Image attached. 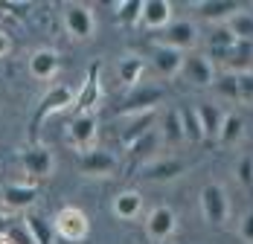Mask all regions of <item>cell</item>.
I'll return each instance as SVG.
<instances>
[{"instance_id": "obj_8", "label": "cell", "mask_w": 253, "mask_h": 244, "mask_svg": "<svg viewBox=\"0 0 253 244\" xmlns=\"http://www.w3.org/2000/svg\"><path fill=\"white\" fill-rule=\"evenodd\" d=\"M21 166L24 171L29 174V180L32 183H38V180H44L47 174H52V166H55V160H52V151L44 146H29L21 151Z\"/></svg>"}, {"instance_id": "obj_14", "label": "cell", "mask_w": 253, "mask_h": 244, "mask_svg": "<svg viewBox=\"0 0 253 244\" xmlns=\"http://www.w3.org/2000/svg\"><path fill=\"white\" fill-rule=\"evenodd\" d=\"M93 140H96V117L93 114L73 117V122H70V143L79 151H90Z\"/></svg>"}, {"instance_id": "obj_12", "label": "cell", "mask_w": 253, "mask_h": 244, "mask_svg": "<svg viewBox=\"0 0 253 244\" xmlns=\"http://www.w3.org/2000/svg\"><path fill=\"white\" fill-rule=\"evenodd\" d=\"M41 195V189H38V183H12V186H6L0 198H3V203L9 206V209H29L35 201Z\"/></svg>"}, {"instance_id": "obj_3", "label": "cell", "mask_w": 253, "mask_h": 244, "mask_svg": "<svg viewBox=\"0 0 253 244\" xmlns=\"http://www.w3.org/2000/svg\"><path fill=\"white\" fill-rule=\"evenodd\" d=\"M52 227H55V236H61L64 242H84L90 233V221L79 206L58 209V215L52 218Z\"/></svg>"}, {"instance_id": "obj_34", "label": "cell", "mask_w": 253, "mask_h": 244, "mask_svg": "<svg viewBox=\"0 0 253 244\" xmlns=\"http://www.w3.org/2000/svg\"><path fill=\"white\" fill-rule=\"evenodd\" d=\"M239 102H253V70L239 73Z\"/></svg>"}, {"instance_id": "obj_36", "label": "cell", "mask_w": 253, "mask_h": 244, "mask_svg": "<svg viewBox=\"0 0 253 244\" xmlns=\"http://www.w3.org/2000/svg\"><path fill=\"white\" fill-rule=\"evenodd\" d=\"M0 9L6 15H15V18H24L26 12L32 9V3H12V0H0Z\"/></svg>"}, {"instance_id": "obj_4", "label": "cell", "mask_w": 253, "mask_h": 244, "mask_svg": "<svg viewBox=\"0 0 253 244\" xmlns=\"http://www.w3.org/2000/svg\"><path fill=\"white\" fill-rule=\"evenodd\" d=\"M201 212L212 227H221V224L227 221L230 201H227V192H224L218 183H207L201 189Z\"/></svg>"}, {"instance_id": "obj_24", "label": "cell", "mask_w": 253, "mask_h": 244, "mask_svg": "<svg viewBox=\"0 0 253 244\" xmlns=\"http://www.w3.org/2000/svg\"><path fill=\"white\" fill-rule=\"evenodd\" d=\"M180 174H183V163L180 160H157V163H149L143 169L146 180H175Z\"/></svg>"}, {"instance_id": "obj_1", "label": "cell", "mask_w": 253, "mask_h": 244, "mask_svg": "<svg viewBox=\"0 0 253 244\" xmlns=\"http://www.w3.org/2000/svg\"><path fill=\"white\" fill-rule=\"evenodd\" d=\"M73 102H76V90L67 87V84H58V87L47 90L44 99L38 102L32 120H29V143H32V146H41V143H38L41 122L47 120V117H52V114H58V111H64V108H73Z\"/></svg>"}, {"instance_id": "obj_7", "label": "cell", "mask_w": 253, "mask_h": 244, "mask_svg": "<svg viewBox=\"0 0 253 244\" xmlns=\"http://www.w3.org/2000/svg\"><path fill=\"white\" fill-rule=\"evenodd\" d=\"M195 41H198V29H195L192 21H172L166 29L157 32V44L160 47H175L180 52L195 47Z\"/></svg>"}, {"instance_id": "obj_33", "label": "cell", "mask_w": 253, "mask_h": 244, "mask_svg": "<svg viewBox=\"0 0 253 244\" xmlns=\"http://www.w3.org/2000/svg\"><path fill=\"white\" fill-rule=\"evenodd\" d=\"M6 242L9 244H35V239H32V233H29V227L26 224H12V230H9V236H6Z\"/></svg>"}, {"instance_id": "obj_9", "label": "cell", "mask_w": 253, "mask_h": 244, "mask_svg": "<svg viewBox=\"0 0 253 244\" xmlns=\"http://www.w3.org/2000/svg\"><path fill=\"white\" fill-rule=\"evenodd\" d=\"M79 171L82 174H90V177H108L117 171V157L105 148H90L82 154L79 160Z\"/></svg>"}, {"instance_id": "obj_22", "label": "cell", "mask_w": 253, "mask_h": 244, "mask_svg": "<svg viewBox=\"0 0 253 244\" xmlns=\"http://www.w3.org/2000/svg\"><path fill=\"white\" fill-rule=\"evenodd\" d=\"M157 128V117H154V111L152 114H143V117H134V120L128 122V128L123 131V146L131 148L137 140H143L149 131H154Z\"/></svg>"}, {"instance_id": "obj_17", "label": "cell", "mask_w": 253, "mask_h": 244, "mask_svg": "<svg viewBox=\"0 0 253 244\" xmlns=\"http://www.w3.org/2000/svg\"><path fill=\"white\" fill-rule=\"evenodd\" d=\"M58 67H61V58H58L55 49H38L29 58V73L35 79H52Z\"/></svg>"}, {"instance_id": "obj_28", "label": "cell", "mask_w": 253, "mask_h": 244, "mask_svg": "<svg viewBox=\"0 0 253 244\" xmlns=\"http://www.w3.org/2000/svg\"><path fill=\"white\" fill-rule=\"evenodd\" d=\"M180 122H183V134H186L189 143H201V140H207V137H204L201 117H198V108H180Z\"/></svg>"}, {"instance_id": "obj_11", "label": "cell", "mask_w": 253, "mask_h": 244, "mask_svg": "<svg viewBox=\"0 0 253 244\" xmlns=\"http://www.w3.org/2000/svg\"><path fill=\"white\" fill-rule=\"evenodd\" d=\"M183 79L192 81L195 87H207V84H215V70H212V61L195 52V55H186V64H183Z\"/></svg>"}, {"instance_id": "obj_31", "label": "cell", "mask_w": 253, "mask_h": 244, "mask_svg": "<svg viewBox=\"0 0 253 244\" xmlns=\"http://www.w3.org/2000/svg\"><path fill=\"white\" fill-rule=\"evenodd\" d=\"M242 131H245V122H242V117L239 114H227V120H224V128H221V143L224 146H233L239 137H242Z\"/></svg>"}, {"instance_id": "obj_27", "label": "cell", "mask_w": 253, "mask_h": 244, "mask_svg": "<svg viewBox=\"0 0 253 244\" xmlns=\"http://www.w3.org/2000/svg\"><path fill=\"white\" fill-rule=\"evenodd\" d=\"M143 9H146V0H123L117 3V21L131 29V26L143 24Z\"/></svg>"}, {"instance_id": "obj_20", "label": "cell", "mask_w": 253, "mask_h": 244, "mask_svg": "<svg viewBox=\"0 0 253 244\" xmlns=\"http://www.w3.org/2000/svg\"><path fill=\"white\" fill-rule=\"evenodd\" d=\"M140 209H143V195L137 189H126V192H120L114 198V215L117 218L131 221L140 215Z\"/></svg>"}, {"instance_id": "obj_23", "label": "cell", "mask_w": 253, "mask_h": 244, "mask_svg": "<svg viewBox=\"0 0 253 244\" xmlns=\"http://www.w3.org/2000/svg\"><path fill=\"white\" fill-rule=\"evenodd\" d=\"M157 143H160V128H154L149 131L143 140H137L134 146L128 148V157H131V166H140V163H146V160H152L154 151H157Z\"/></svg>"}, {"instance_id": "obj_39", "label": "cell", "mask_w": 253, "mask_h": 244, "mask_svg": "<svg viewBox=\"0 0 253 244\" xmlns=\"http://www.w3.org/2000/svg\"><path fill=\"white\" fill-rule=\"evenodd\" d=\"M9 49H12V38H9V35L3 32V29H0V58H3V55H6Z\"/></svg>"}, {"instance_id": "obj_15", "label": "cell", "mask_w": 253, "mask_h": 244, "mask_svg": "<svg viewBox=\"0 0 253 244\" xmlns=\"http://www.w3.org/2000/svg\"><path fill=\"white\" fill-rule=\"evenodd\" d=\"M236 44H239V38L230 32L227 24L215 26L212 35H210V44H207V58H210V61H227L230 49L236 47Z\"/></svg>"}, {"instance_id": "obj_25", "label": "cell", "mask_w": 253, "mask_h": 244, "mask_svg": "<svg viewBox=\"0 0 253 244\" xmlns=\"http://www.w3.org/2000/svg\"><path fill=\"white\" fill-rule=\"evenodd\" d=\"M143 70H146V58H140V55H128V58L120 61L117 76H120V81H123V84L137 87V81L143 79Z\"/></svg>"}, {"instance_id": "obj_10", "label": "cell", "mask_w": 253, "mask_h": 244, "mask_svg": "<svg viewBox=\"0 0 253 244\" xmlns=\"http://www.w3.org/2000/svg\"><path fill=\"white\" fill-rule=\"evenodd\" d=\"M175 224L177 218L169 206H154L149 212V218H146V233H149L152 242H166L175 233Z\"/></svg>"}, {"instance_id": "obj_5", "label": "cell", "mask_w": 253, "mask_h": 244, "mask_svg": "<svg viewBox=\"0 0 253 244\" xmlns=\"http://www.w3.org/2000/svg\"><path fill=\"white\" fill-rule=\"evenodd\" d=\"M99 73H102V61L96 58L87 70V79L82 84V90L76 93V102H73V117H82V114H93V108L99 105V96H102V87H99Z\"/></svg>"}, {"instance_id": "obj_37", "label": "cell", "mask_w": 253, "mask_h": 244, "mask_svg": "<svg viewBox=\"0 0 253 244\" xmlns=\"http://www.w3.org/2000/svg\"><path fill=\"white\" fill-rule=\"evenodd\" d=\"M239 236H242L248 244H253V212H248V215L242 218V224H239Z\"/></svg>"}, {"instance_id": "obj_16", "label": "cell", "mask_w": 253, "mask_h": 244, "mask_svg": "<svg viewBox=\"0 0 253 244\" xmlns=\"http://www.w3.org/2000/svg\"><path fill=\"white\" fill-rule=\"evenodd\" d=\"M143 24L149 29H166L172 24V3L169 0H146V9H143Z\"/></svg>"}, {"instance_id": "obj_35", "label": "cell", "mask_w": 253, "mask_h": 244, "mask_svg": "<svg viewBox=\"0 0 253 244\" xmlns=\"http://www.w3.org/2000/svg\"><path fill=\"white\" fill-rule=\"evenodd\" d=\"M236 174L245 186H253V157H242L239 166H236Z\"/></svg>"}, {"instance_id": "obj_38", "label": "cell", "mask_w": 253, "mask_h": 244, "mask_svg": "<svg viewBox=\"0 0 253 244\" xmlns=\"http://www.w3.org/2000/svg\"><path fill=\"white\" fill-rule=\"evenodd\" d=\"M12 224H15V221L9 218V215H3V212H0V239H6V236H9Z\"/></svg>"}, {"instance_id": "obj_2", "label": "cell", "mask_w": 253, "mask_h": 244, "mask_svg": "<svg viewBox=\"0 0 253 244\" xmlns=\"http://www.w3.org/2000/svg\"><path fill=\"white\" fill-rule=\"evenodd\" d=\"M160 102H163V90L160 87H154V84H137L114 108V114L117 117H143V114H152L154 105H160Z\"/></svg>"}, {"instance_id": "obj_18", "label": "cell", "mask_w": 253, "mask_h": 244, "mask_svg": "<svg viewBox=\"0 0 253 244\" xmlns=\"http://www.w3.org/2000/svg\"><path fill=\"white\" fill-rule=\"evenodd\" d=\"M198 117H201V125H204V137H207V140H218L227 114H224L218 105H210V102H207V105H198Z\"/></svg>"}, {"instance_id": "obj_6", "label": "cell", "mask_w": 253, "mask_h": 244, "mask_svg": "<svg viewBox=\"0 0 253 244\" xmlns=\"http://www.w3.org/2000/svg\"><path fill=\"white\" fill-rule=\"evenodd\" d=\"M64 26H67V32H70L73 38H79V41L93 38L96 21H93L90 6H84V3H67V6H64Z\"/></svg>"}, {"instance_id": "obj_13", "label": "cell", "mask_w": 253, "mask_h": 244, "mask_svg": "<svg viewBox=\"0 0 253 244\" xmlns=\"http://www.w3.org/2000/svg\"><path fill=\"white\" fill-rule=\"evenodd\" d=\"M152 64L154 70L166 79H172L175 73H183V64H186V55L175 47H154V55H152Z\"/></svg>"}, {"instance_id": "obj_30", "label": "cell", "mask_w": 253, "mask_h": 244, "mask_svg": "<svg viewBox=\"0 0 253 244\" xmlns=\"http://www.w3.org/2000/svg\"><path fill=\"white\" fill-rule=\"evenodd\" d=\"M227 26L239 41H253V15L251 12H236L227 21Z\"/></svg>"}, {"instance_id": "obj_26", "label": "cell", "mask_w": 253, "mask_h": 244, "mask_svg": "<svg viewBox=\"0 0 253 244\" xmlns=\"http://www.w3.org/2000/svg\"><path fill=\"white\" fill-rule=\"evenodd\" d=\"M160 137L169 143V146H175L180 140H186V134H183V122H180V111H166L163 114V120H160Z\"/></svg>"}, {"instance_id": "obj_19", "label": "cell", "mask_w": 253, "mask_h": 244, "mask_svg": "<svg viewBox=\"0 0 253 244\" xmlns=\"http://www.w3.org/2000/svg\"><path fill=\"white\" fill-rule=\"evenodd\" d=\"M198 12H201L204 21H215L221 26V21L227 24L239 12V3H233V0H204V3H198Z\"/></svg>"}, {"instance_id": "obj_21", "label": "cell", "mask_w": 253, "mask_h": 244, "mask_svg": "<svg viewBox=\"0 0 253 244\" xmlns=\"http://www.w3.org/2000/svg\"><path fill=\"white\" fill-rule=\"evenodd\" d=\"M227 73H251V64H253V41H239L236 47L230 49L227 55Z\"/></svg>"}, {"instance_id": "obj_29", "label": "cell", "mask_w": 253, "mask_h": 244, "mask_svg": "<svg viewBox=\"0 0 253 244\" xmlns=\"http://www.w3.org/2000/svg\"><path fill=\"white\" fill-rule=\"evenodd\" d=\"M24 224L29 227V233H32L35 244H52V236H55V227H52V221L41 218V215H26Z\"/></svg>"}, {"instance_id": "obj_32", "label": "cell", "mask_w": 253, "mask_h": 244, "mask_svg": "<svg viewBox=\"0 0 253 244\" xmlns=\"http://www.w3.org/2000/svg\"><path fill=\"white\" fill-rule=\"evenodd\" d=\"M215 90L230 102H239V76L236 73H221L215 76Z\"/></svg>"}]
</instances>
